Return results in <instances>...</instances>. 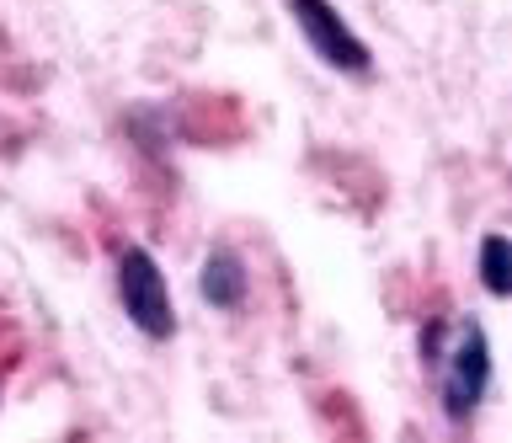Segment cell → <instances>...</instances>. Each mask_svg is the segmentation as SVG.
Segmentation results:
<instances>
[{"label":"cell","instance_id":"1","mask_svg":"<svg viewBox=\"0 0 512 443\" xmlns=\"http://www.w3.org/2000/svg\"><path fill=\"white\" fill-rule=\"evenodd\" d=\"M432 369H443L438 390H443L448 422H470L480 411V401H486V390H491V342H486V331H480V321H459L454 342L438 347V363H432Z\"/></svg>","mask_w":512,"mask_h":443},{"label":"cell","instance_id":"2","mask_svg":"<svg viewBox=\"0 0 512 443\" xmlns=\"http://www.w3.org/2000/svg\"><path fill=\"white\" fill-rule=\"evenodd\" d=\"M118 299H123L128 321H134L150 342L176 337V310H171L166 273H160V262L144 246H128L118 257Z\"/></svg>","mask_w":512,"mask_h":443},{"label":"cell","instance_id":"3","mask_svg":"<svg viewBox=\"0 0 512 443\" xmlns=\"http://www.w3.org/2000/svg\"><path fill=\"white\" fill-rule=\"evenodd\" d=\"M288 11H294L304 43H310L331 70H342V75H368V70H374L368 43L342 22V11H336L331 0H288Z\"/></svg>","mask_w":512,"mask_h":443},{"label":"cell","instance_id":"4","mask_svg":"<svg viewBox=\"0 0 512 443\" xmlns=\"http://www.w3.org/2000/svg\"><path fill=\"white\" fill-rule=\"evenodd\" d=\"M246 289H251V273L235 251H208L203 267H198V294L208 299L214 310H240L246 305Z\"/></svg>","mask_w":512,"mask_h":443},{"label":"cell","instance_id":"5","mask_svg":"<svg viewBox=\"0 0 512 443\" xmlns=\"http://www.w3.org/2000/svg\"><path fill=\"white\" fill-rule=\"evenodd\" d=\"M480 283H486L491 299L512 294V246H507V235H486V241H480Z\"/></svg>","mask_w":512,"mask_h":443}]
</instances>
